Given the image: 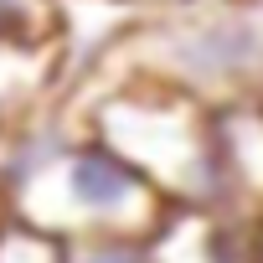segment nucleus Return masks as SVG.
<instances>
[{
    "label": "nucleus",
    "instance_id": "nucleus-1",
    "mask_svg": "<svg viewBox=\"0 0 263 263\" xmlns=\"http://www.w3.org/2000/svg\"><path fill=\"white\" fill-rule=\"evenodd\" d=\"M171 201L119 150L72 124H26L11 135V217L57 242L72 237H155L171 222Z\"/></svg>",
    "mask_w": 263,
    "mask_h": 263
},
{
    "label": "nucleus",
    "instance_id": "nucleus-2",
    "mask_svg": "<svg viewBox=\"0 0 263 263\" xmlns=\"http://www.w3.org/2000/svg\"><path fill=\"white\" fill-rule=\"evenodd\" d=\"M88 135L119 150L145 181L160 186V196L181 206L232 212L227 206V171L217 145V114L165 83L119 78L98 103L88 108Z\"/></svg>",
    "mask_w": 263,
    "mask_h": 263
},
{
    "label": "nucleus",
    "instance_id": "nucleus-3",
    "mask_svg": "<svg viewBox=\"0 0 263 263\" xmlns=\"http://www.w3.org/2000/svg\"><path fill=\"white\" fill-rule=\"evenodd\" d=\"M124 78L165 83L212 114L263 103V6H201L176 21L135 26L124 36Z\"/></svg>",
    "mask_w": 263,
    "mask_h": 263
},
{
    "label": "nucleus",
    "instance_id": "nucleus-4",
    "mask_svg": "<svg viewBox=\"0 0 263 263\" xmlns=\"http://www.w3.org/2000/svg\"><path fill=\"white\" fill-rule=\"evenodd\" d=\"M258 248H263V222L242 212L181 206L155 232L160 263H258Z\"/></svg>",
    "mask_w": 263,
    "mask_h": 263
},
{
    "label": "nucleus",
    "instance_id": "nucleus-5",
    "mask_svg": "<svg viewBox=\"0 0 263 263\" xmlns=\"http://www.w3.org/2000/svg\"><path fill=\"white\" fill-rule=\"evenodd\" d=\"M217 145L227 171V206L263 222V103L217 108Z\"/></svg>",
    "mask_w": 263,
    "mask_h": 263
},
{
    "label": "nucleus",
    "instance_id": "nucleus-6",
    "mask_svg": "<svg viewBox=\"0 0 263 263\" xmlns=\"http://www.w3.org/2000/svg\"><path fill=\"white\" fill-rule=\"evenodd\" d=\"M62 52H31V47H0V140L21 135L31 124V108L57 78Z\"/></svg>",
    "mask_w": 263,
    "mask_h": 263
},
{
    "label": "nucleus",
    "instance_id": "nucleus-7",
    "mask_svg": "<svg viewBox=\"0 0 263 263\" xmlns=\"http://www.w3.org/2000/svg\"><path fill=\"white\" fill-rule=\"evenodd\" d=\"M0 47L67 52V11H62V0H0Z\"/></svg>",
    "mask_w": 263,
    "mask_h": 263
},
{
    "label": "nucleus",
    "instance_id": "nucleus-8",
    "mask_svg": "<svg viewBox=\"0 0 263 263\" xmlns=\"http://www.w3.org/2000/svg\"><path fill=\"white\" fill-rule=\"evenodd\" d=\"M62 263H160V258H155V237L98 232V237H72V242H62Z\"/></svg>",
    "mask_w": 263,
    "mask_h": 263
},
{
    "label": "nucleus",
    "instance_id": "nucleus-9",
    "mask_svg": "<svg viewBox=\"0 0 263 263\" xmlns=\"http://www.w3.org/2000/svg\"><path fill=\"white\" fill-rule=\"evenodd\" d=\"M0 263H62V242L21 222H0Z\"/></svg>",
    "mask_w": 263,
    "mask_h": 263
},
{
    "label": "nucleus",
    "instance_id": "nucleus-10",
    "mask_svg": "<svg viewBox=\"0 0 263 263\" xmlns=\"http://www.w3.org/2000/svg\"><path fill=\"white\" fill-rule=\"evenodd\" d=\"M258 263H263V248H258Z\"/></svg>",
    "mask_w": 263,
    "mask_h": 263
}]
</instances>
